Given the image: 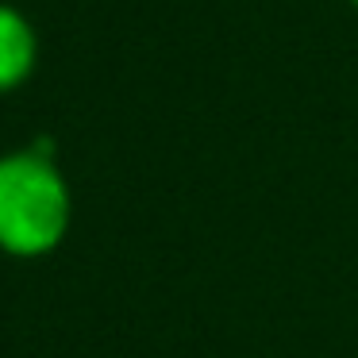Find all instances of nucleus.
I'll return each mask as SVG.
<instances>
[{
	"mask_svg": "<svg viewBox=\"0 0 358 358\" xmlns=\"http://www.w3.org/2000/svg\"><path fill=\"white\" fill-rule=\"evenodd\" d=\"M73 224V193L50 147H16L0 155V250L8 258H43L62 247Z\"/></svg>",
	"mask_w": 358,
	"mask_h": 358,
	"instance_id": "1",
	"label": "nucleus"
},
{
	"mask_svg": "<svg viewBox=\"0 0 358 358\" xmlns=\"http://www.w3.org/2000/svg\"><path fill=\"white\" fill-rule=\"evenodd\" d=\"M35 66H39V31L27 12L0 0V96L24 89Z\"/></svg>",
	"mask_w": 358,
	"mask_h": 358,
	"instance_id": "2",
	"label": "nucleus"
},
{
	"mask_svg": "<svg viewBox=\"0 0 358 358\" xmlns=\"http://www.w3.org/2000/svg\"><path fill=\"white\" fill-rule=\"evenodd\" d=\"M347 4H350V8H358V0H347Z\"/></svg>",
	"mask_w": 358,
	"mask_h": 358,
	"instance_id": "3",
	"label": "nucleus"
}]
</instances>
